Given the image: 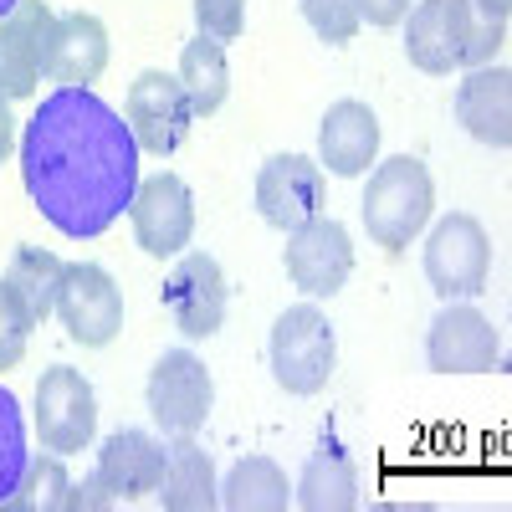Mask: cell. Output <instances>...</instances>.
<instances>
[{
    "label": "cell",
    "instance_id": "cell-28",
    "mask_svg": "<svg viewBox=\"0 0 512 512\" xmlns=\"http://www.w3.org/2000/svg\"><path fill=\"white\" fill-rule=\"evenodd\" d=\"M308 16V26L328 41V47H344V41L359 36V11H354V0H297Z\"/></svg>",
    "mask_w": 512,
    "mask_h": 512
},
{
    "label": "cell",
    "instance_id": "cell-11",
    "mask_svg": "<svg viewBox=\"0 0 512 512\" xmlns=\"http://www.w3.org/2000/svg\"><path fill=\"white\" fill-rule=\"evenodd\" d=\"M128 221H134V241L149 256H159V262L180 256L195 236V195L180 175H149L128 200Z\"/></svg>",
    "mask_w": 512,
    "mask_h": 512
},
{
    "label": "cell",
    "instance_id": "cell-25",
    "mask_svg": "<svg viewBox=\"0 0 512 512\" xmlns=\"http://www.w3.org/2000/svg\"><path fill=\"white\" fill-rule=\"evenodd\" d=\"M31 472V451H26V420H21V405L16 395L0 384V507H6L21 482Z\"/></svg>",
    "mask_w": 512,
    "mask_h": 512
},
{
    "label": "cell",
    "instance_id": "cell-17",
    "mask_svg": "<svg viewBox=\"0 0 512 512\" xmlns=\"http://www.w3.org/2000/svg\"><path fill=\"white\" fill-rule=\"evenodd\" d=\"M379 154V118L369 103L359 98H344L323 113V128H318V164H328L338 180H354L374 164Z\"/></svg>",
    "mask_w": 512,
    "mask_h": 512
},
{
    "label": "cell",
    "instance_id": "cell-32",
    "mask_svg": "<svg viewBox=\"0 0 512 512\" xmlns=\"http://www.w3.org/2000/svg\"><path fill=\"white\" fill-rule=\"evenodd\" d=\"M11 149H16V118H11V103L0 98V164L11 159Z\"/></svg>",
    "mask_w": 512,
    "mask_h": 512
},
{
    "label": "cell",
    "instance_id": "cell-4",
    "mask_svg": "<svg viewBox=\"0 0 512 512\" xmlns=\"http://www.w3.org/2000/svg\"><path fill=\"white\" fill-rule=\"evenodd\" d=\"M52 41H57V11L47 0H21L0 21V98L6 103L36 98L41 77L52 72Z\"/></svg>",
    "mask_w": 512,
    "mask_h": 512
},
{
    "label": "cell",
    "instance_id": "cell-23",
    "mask_svg": "<svg viewBox=\"0 0 512 512\" xmlns=\"http://www.w3.org/2000/svg\"><path fill=\"white\" fill-rule=\"evenodd\" d=\"M175 77H180V88H185L195 118H210L226 103V93H231V67H226L221 41H210V36L190 41V47L180 52V72Z\"/></svg>",
    "mask_w": 512,
    "mask_h": 512
},
{
    "label": "cell",
    "instance_id": "cell-1",
    "mask_svg": "<svg viewBox=\"0 0 512 512\" xmlns=\"http://www.w3.org/2000/svg\"><path fill=\"white\" fill-rule=\"evenodd\" d=\"M139 139L93 88L41 98L21 134V185L62 236H103L139 190Z\"/></svg>",
    "mask_w": 512,
    "mask_h": 512
},
{
    "label": "cell",
    "instance_id": "cell-20",
    "mask_svg": "<svg viewBox=\"0 0 512 512\" xmlns=\"http://www.w3.org/2000/svg\"><path fill=\"white\" fill-rule=\"evenodd\" d=\"M292 502L308 507V512H349V507H359V472H354L349 451L338 441H323L308 456L303 477H297Z\"/></svg>",
    "mask_w": 512,
    "mask_h": 512
},
{
    "label": "cell",
    "instance_id": "cell-27",
    "mask_svg": "<svg viewBox=\"0 0 512 512\" xmlns=\"http://www.w3.org/2000/svg\"><path fill=\"white\" fill-rule=\"evenodd\" d=\"M31 328H36V318L26 313V303L11 292V282H0V369H16L26 359Z\"/></svg>",
    "mask_w": 512,
    "mask_h": 512
},
{
    "label": "cell",
    "instance_id": "cell-30",
    "mask_svg": "<svg viewBox=\"0 0 512 512\" xmlns=\"http://www.w3.org/2000/svg\"><path fill=\"white\" fill-rule=\"evenodd\" d=\"M502 41H507V21H482L472 31V47H466V62L472 67H487L497 52H502Z\"/></svg>",
    "mask_w": 512,
    "mask_h": 512
},
{
    "label": "cell",
    "instance_id": "cell-8",
    "mask_svg": "<svg viewBox=\"0 0 512 512\" xmlns=\"http://www.w3.org/2000/svg\"><path fill=\"white\" fill-rule=\"evenodd\" d=\"M57 313L67 323V338L82 349H103L123 328V292L98 262H67Z\"/></svg>",
    "mask_w": 512,
    "mask_h": 512
},
{
    "label": "cell",
    "instance_id": "cell-21",
    "mask_svg": "<svg viewBox=\"0 0 512 512\" xmlns=\"http://www.w3.org/2000/svg\"><path fill=\"white\" fill-rule=\"evenodd\" d=\"M159 502H164V512H210V507H221L216 466H210V456L190 436H175V446H169Z\"/></svg>",
    "mask_w": 512,
    "mask_h": 512
},
{
    "label": "cell",
    "instance_id": "cell-7",
    "mask_svg": "<svg viewBox=\"0 0 512 512\" xmlns=\"http://www.w3.org/2000/svg\"><path fill=\"white\" fill-rule=\"evenodd\" d=\"M487 267H492V241H487L482 221H472V216H446L431 231V241H425V282L446 303L451 297L487 292Z\"/></svg>",
    "mask_w": 512,
    "mask_h": 512
},
{
    "label": "cell",
    "instance_id": "cell-18",
    "mask_svg": "<svg viewBox=\"0 0 512 512\" xmlns=\"http://www.w3.org/2000/svg\"><path fill=\"white\" fill-rule=\"evenodd\" d=\"M456 123L487 149L512 144V72L507 67H477L456 88Z\"/></svg>",
    "mask_w": 512,
    "mask_h": 512
},
{
    "label": "cell",
    "instance_id": "cell-9",
    "mask_svg": "<svg viewBox=\"0 0 512 512\" xmlns=\"http://www.w3.org/2000/svg\"><path fill=\"white\" fill-rule=\"evenodd\" d=\"M164 308L190 344L221 333V323H226V272H221L216 256L210 251H180V262L164 277Z\"/></svg>",
    "mask_w": 512,
    "mask_h": 512
},
{
    "label": "cell",
    "instance_id": "cell-33",
    "mask_svg": "<svg viewBox=\"0 0 512 512\" xmlns=\"http://www.w3.org/2000/svg\"><path fill=\"white\" fill-rule=\"evenodd\" d=\"M472 6H482V21H507L512 0H472Z\"/></svg>",
    "mask_w": 512,
    "mask_h": 512
},
{
    "label": "cell",
    "instance_id": "cell-29",
    "mask_svg": "<svg viewBox=\"0 0 512 512\" xmlns=\"http://www.w3.org/2000/svg\"><path fill=\"white\" fill-rule=\"evenodd\" d=\"M195 21L210 41H236L246 31V0H195Z\"/></svg>",
    "mask_w": 512,
    "mask_h": 512
},
{
    "label": "cell",
    "instance_id": "cell-34",
    "mask_svg": "<svg viewBox=\"0 0 512 512\" xmlns=\"http://www.w3.org/2000/svg\"><path fill=\"white\" fill-rule=\"evenodd\" d=\"M16 6H21V0H0V21H6V16H11Z\"/></svg>",
    "mask_w": 512,
    "mask_h": 512
},
{
    "label": "cell",
    "instance_id": "cell-24",
    "mask_svg": "<svg viewBox=\"0 0 512 512\" xmlns=\"http://www.w3.org/2000/svg\"><path fill=\"white\" fill-rule=\"evenodd\" d=\"M62 272H67V262H57L52 251H41V246H16L11 267H6V282H11V292L26 303V313H31L36 323H47V318L57 313Z\"/></svg>",
    "mask_w": 512,
    "mask_h": 512
},
{
    "label": "cell",
    "instance_id": "cell-12",
    "mask_svg": "<svg viewBox=\"0 0 512 512\" xmlns=\"http://www.w3.org/2000/svg\"><path fill=\"white\" fill-rule=\"evenodd\" d=\"M472 0H415L405 16V57L431 72L446 77L466 62V47H472Z\"/></svg>",
    "mask_w": 512,
    "mask_h": 512
},
{
    "label": "cell",
    "instance_id": "cell-5",
    "mask_svg": "<svg viewBox=\"0 0 512 512\" xmlns=\"http://www.w3.org/2000/svg\"><path fill=\"white\" fill-rule=\"evenodd\" d=\"M98 431V395L93 384L82 379V369L72 364H52L36 384V436H41V451H57V456H72V451H88Z\"/></svg>",
    "mask_w": 512,
    "mask_h": 512
},
{
    "label": "cell",
    "instance_id": "cell-31",
    "mask_svg": "<svg viewBox=\"0 0 512 512\" xmlns=\"http://www.w3.org/2000/svg\"><path fill=\"white\" fill-rule=\"evenodd\" d=\"M410 6L415 0H354L359 21H369V26H400L410 16Z\"/></svg>",
    "mask_w": 512,
    "mask_h": 512
},
{
    "label": "cell",
    "instance_id": "cell-3",
    "mask_svg": "<svg viewBox=\"0 0 512 512\" xmlns=\"http://www.w3.org/2000/svg\"><path fill=\"white\" fill-rule=\"evenodd\" d=\"M267 359L287 395H318L338 369V333L313 303H297L272 323Z\"/></svg>",
    "mask_w": 512,
    "mask_h": 512
},
{
    "label": "cell",
    "instance_id": "cell-15",
    "mask_svg": "<svg viewBox=\"0 0 512 512\" xmlns=\"http://www.w3.org/2000/svg\"><path fill=\"white\" fill-rule=\"evenodd\" d=\"M354 272V241L333 216H313L287 231V277L308 297H333Z\"/></svg>",
    "mask_w": 512,
    "mask_h": 512
},
{
    "label": "cell",
    "instance_id": "cell-19",
    "mask_svg": "<svg viewBox=\"0 0 512 512\" xmlns=\"http://www.w3.org/2000/svg\"><path fill=\"white\" fill-rule=\"evenodd\" d=\"M108 26L88 11H67L57 16V41H52V82L62 88H93L108 67Z\"/></svg>",
    "mask_w": 512,
    "mask_h": 512
},
{
    "label": "cell",
    "instance_id": "cell-13",
    "mask_svg": "<svg viewBox=\"0 0 512 512\" xmlns=\"http://www.w3.org/2000/svg\"><path fill=\"white\" fill-rule=\"evenodd\" d=\"M323 200H328L323 164L308 154H272L256 175V210L277 231H297L313 216H323Z\"/></svg>",
    "mask_w": 512,
    "mask_h": 512
},
{
    "label": "cell",
    "instance_id": "cell-6",
    "mask_svg": "<svg viewBox=\"0 0 512 512\" xmlns=\"http://www.w3.org/2000/svg\"><path fill=\"white\" fill-rule=\"evenodd\" d=\"M210 405H216V379L190 349H169L149 369V415L169 436H195Z\"/></svg>",
    "mask_w": 512,
    "mask_h": 512
},
{
    "label": "cell",
    "instance_id": "cell-22",
    "mask_svg": "<svg viewBox=\"0 0 512 512\" xmlns=\"http://www.w3.org/2000/svg\"><path fill=\"white\" fill-rule=\"evenodd\" d=\"M287 502H292V487L282 477V466L267 456L236 461L221 487V507H231V512H287Z\"/></svg>",
    "mask_w": 512,
    "mask_h": 512
},
{
    "label": "cell",
    "instance_id": "cell-10",
    "mask_svg": "<svg viewBox=\"0 0 512 512\" xmlns=\"http://www.w3.org/2000/svg\"><path fill=\"white\" fill-rule=\"evenodd\" d=\"M123 118L128 128H134V139L144 154L164 159V154H175L190 134V123H195V108L180 88V77H169V72H139L134 77V88H128V103H123Z\"/></svg>",
    "mask_w": 512,
    "mask_h": 512
},
{
    "label": "cell",
    "instance_id": "cell-16",
    "mask_svg": "<svg viewBox=\"0 0 512 512\" xmlns=\"http://www.w3.org/2000/svg\"><path fill=\"white\" fill-rule=\"evenodd\" d=\"M164 466H169L164 441H154L149 431H134V425H123V431H113L103 441V451H98V482L113 492V502H139V497L159 492Z\"/></svg>",
    "mask_w": 512,
    "mask_h": 512
},
{
    "label": "cell",
    "instance_id": "cell-26",
    "mask_svg": "<svg viewBox=\"0 0 512 512\" xmlns=\"http://www.w3.org/2000/svg\"><path fill=\"white\" fill-rule=\"evenodd\" d=\"M72 502V477H67V466L57 451L47 456H31V472L21 482V492L6 502V507H26V512H67Z\"/></svg>",
    "mask_w": 512,
    "mask_h": 512
},
{
    "label": "cell",
    "instance_id": "cell-2",
    "mask_svg": "<svg viewBox=\"0 0 512 512\" xmlns=\"http://www.w3.org/2000/svg\"><path fill=\"white\" fill-rule=\"evenodd\" d=\"M431 205H436V185H431V175H425V164L410 159V154H395V159H384L374 175H369V190H364V231H369L374 246L400 256L425 231Z\"/></svg>",
    "mask_w": 512,
    "mask_h": 512
},
{
    "label": "cell",
    "instance_id": "cell-14",
    "mask_svg": "<svg viewBox=\"0 0 512 512\" xmlns=\"http://www.w3.org/2000/svg\"><path fill=\"white\" fill-rule=\"evenodd\" d=\"M425 359L436 374H492L502 359V338L472 303H446L425 333Z\"/></svg>",
    "mask_w": 512,
    "mask_h": 512
}]
</instances>
